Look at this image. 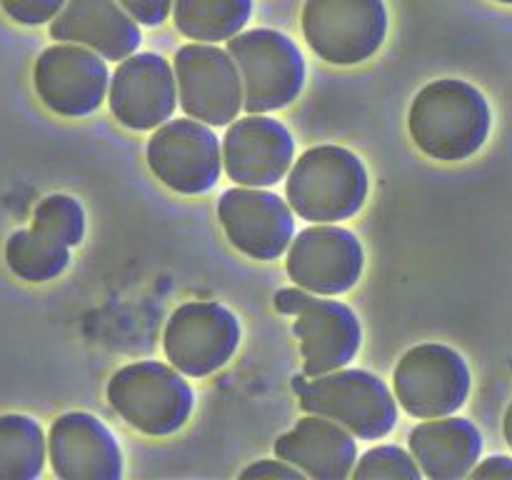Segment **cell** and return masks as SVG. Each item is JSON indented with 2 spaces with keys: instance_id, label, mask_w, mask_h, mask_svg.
<instances>
[{
  "instance_id": "6da1fadb",
  "label": "cell",
  "mask_w": 512,
  "mask_h": 480,
  "mask_svg": "<svg viewBox=\"0 0 512 480\" xmlns=\"http://www.w3.org/2000/svg\"><path fill=\"white\" fill-rule=\"evenodd\" d=\"M493 125L490 105L475 85L458 78L428 83L408 113V130L418 150L443 163L468 160L485 145Z\"/></svg>"
},
{
  "instance_id": "7a4b0ae2",
  "label": "cell",
  "mask_w": 512,
  "mask_h": 480,
  "mask_svg": "<svg viewBox=\"0 0 512 480\" xmlns=\"http://www.w3.org/2000/svg\"><path fill=\"white\" fill-rule=\"evenodd\" d=\"M365 163L343 145H315L290 168L285 195L298 218L310 223L348 220L368 200Z\"/></svg>"
},
{
  "instance_id": "3957f363",
  "label": "cell",
  "mask_w": 512,
  "mask_h": 480,
  "mask_svg": "<svg viewBox=\"0 0 512 480\" xmlns=\"http://www.w3.org/2000/svg\"><path fill=\"white\" fill-rule=\"evenodd\" d=\"M293 388L305 413L323 415L355 438H385L398 423V398L370 370L345 365L333 373L295 378Z\"/></svg>"
},
{
  "instance_id": "277c9868",
  "label": "cell",
  "mask_w": 512,
  "mask_h": 480,
  "mask_svg": "<svg viewBox=\"0 0 512 480\" xmlns=\"http://www.w3.org/2000/svg\"><path fill=\"white\" fill-rule=\"evenodd\" d=\"M108 403L130 428L160 438L188 425L195 408V390L173 365L140 360L110 378Z\"/></svg>"
},
{
  "instance_id": "5b68a950",
  "label": "cell",
  "mask_w": 512,
  "mask_h": 480,
  "mask_svg": "<svg viewBox=\"0 0 512 480\" xmlns=\"http://www.w3.org/2000/svg\"><path fill=\"white\" fill-rule=\"evenodd\" d=\"M228 53L243 80V110L273 113L288 108L305 88V58L280 30L255 28L233 35Z\"/></svg>"
},
{
  "instance_id": "8992f818",
  "label": "cell",
  "mask_w": 512,
  "mask_h": 480,
  "mask_svg": "<svg viewBox=\"0 0 512 480\" xmlns=\"http://www.w3.org/2000/svg\"><path fill=\"white\" fill-rule=\"evenodd\" d=\"M275 310L295 315L293 333L300 343L305 375H323L345 368L363 345V328L353 308L305 288H283L275 293Z\"/></svg>"
},
{
  "instance_id": "52a82bcc",
  "label": "cell",
  "mask_w": 512,
  "mask_h": 480,
  "mask_svg": "<svg viewBox=\"0 0 512 480\" xmlns=\"http://www.w3.org/2000/svg\"><path fill=\"white\" fill-rule=\"evenodd\" d=\"M303 35L325 63L360 65L383 48L388 8L385 0H305Z\"/></svg>"
},
{
  "instance_id": "ba28073f",
  "label": "cell",
  "mask_w": 512,
  "mask_h": 480,
  "mask_svg": "<svg viewBox=\"0 0 512 480\" xmlns=\"http://www.w3.org/2000/svg\"><path fill=\"white\" fill-rule=\"evenodd\" d=\"M398 405L420 420L458 413L470 395V368L443 343H420L398 360L393 373Z\"/></svg>"
},
{
  "instance_id": "9c48e42d",
  "label": "cell",
  "mask_w": 512,
  "mask_h": 480,
  "mask_svg": "<svg viewBox=\"0 0 512 480\" xmlns=\"http://www.w3.org/2000/svg\"><path fill=\"white\" fill-rule=\"evenodd\" d=\"M145 158L155 178L180 195L208 193L225 170L223 140L213 133V125L190 115L155 128Z\"/></svg>"
},
{
  "instance_id": "30bf717a",
  "label": "cell",
  "mask_w": 512,
  "mask_h": 480,
  "mask_svg": "<svg viewBox=\"0 0 512 480\" xmlns=\"http://www.w3.org/2000/svg\"><path fill=\"white\" fill-rule=\"evenodd\" d=\"M240 345V320L213 300H190L173 315L163 333L165 358L188 378H205L230 363Z\"/></svg>"
},
{
  "instance_id": "8fae6325",
  "label": "cell",
  "mask_w": 512,
  "mask_h": 480,
  "mask_svg": "<svg viewBox=\"0 0 512 480\" xmlns=\"http://www.w3.org/2000/svg\"><path fill=\"white\" fill-rule=\"evenodd\" d=\"M178 103L190 118L223 128L243 110V80L228 50L213 43H190L173 60Z\"/></svg>"
},
{
  "instance_id": "7c38bea8",
  "label": "cell",
  "mask_w": 512,
  "mask_h": 480,
  "mask_svg": "<svg viewBox=\"0 0 512 480\" xmlns=\"http://www.w3.org/2000/svg\"><path fill=\"white\" fill-rule=\"evenodd\" d=\"M33 88L50 113L63 118H83L95 113L108 95V63L103 55L85 45H50L35 60Z\"/></svg>"
},
{
  "instance_id": "4fadbf2b",
  "label": "cell",
  "mask_w": 512,
  "mask_h": 480,
  "mask_svg": "<svg viewBox=\"0 0 512 480\" xmlns=\"http://www.w3.org/2000/svg\"><path fill=\"white\" fill-rule=\"evenodd\" d=\"M363 268L365 250L358 235L330 223H315L300 230L285 260V270L295 285L325 298L355 288Z\"/></svg>"
},
{
  "instance_id": "5bb4252c",
  "label": "cell",
  "mask_w": 512,
  "mask_h": 480,
  "mask_svg": "<svg viewBox=\"0 0 512 480\" xmlns=\"http://www.w3.org/2000/svg\"><path fill=\"white\" fill-rule=\"evenodd\" d=\"M295 210L265 188L238 185L220 195L218 220L235 250L253 260H275L295 238Z\"/></svg>"
},
{
  "instance_id": "9a60e30c",
  "label": "cell",
  "mask_w": 512,
  "mask_h": 480,
  "mask_svg": "<svg viewBox=\"0 0 512 480\" xmlns=\"http://www.w3.org/2000/svg\"><path fill=\"white\" fill-rule=\"evenodd\" d=\"M108 103L123 128L135 133L160 128L178 105L173 65L158 53L128 55L110 78Z\"/></svg>"
},
{
  "instance_id": "2e32d148",
  "label": "cell",
  "mask_w": 512,
  "mask_h": 480,
  "mask_svg": "<svg viewBox=\"0 0 512 480\" xmlns=\"http://www.w3.org/2000/svg\"><path fill=\"white\" fill-rule=\"evenodd\" d=\"M295 140L280 120L248 113L233 120L223 138V168L230 180L250 188H270L290 173Z\"/></svg>"
},
{
  "instance_id": "e0dca14e",
  "label": "cell",
  "mask_w": 512,
  "mask_h": 480,
  "mask_svg": "<svg viewBox=\"0 0 512 480\" xmlns=\"http://www.w3.org/2000/svg\"><path fill=\"white\" fill-rule=\"evenodd\" d=\"M48 460L60 480H118L123 453L105 423L90 413H63L48 433Z\"/></svg>"
},
{
  "instance_id": "ac0fdd59",
  "label": "cell",
  "mask_w": 512,
  "mask_h": 480,
  "mask_svg": "<svg viewBox=\"0 0 512 480\" xmlns=\"http://www.w3.org/2000/svg\"><path fill=\"white\" fill-rule=\"evenodd\" d=\"M50 35L78 43L105 60H125L140 45V23L118 0H68L50 20Z\"/></svg>"
},
{
  "instance_id": "d6986e66",
  "label": "cell",
  "mask_w": 512,
  "mask_h": 480,
  "mask_svg": "<svg viewBox=\"0 0 512 480\" xmlns=\"http://www.w3.org/2000/svg\"><path fill=\"white\" fill-rule=\"evenodd\" d=\"M275 455L303 470L305 478L343 480L353 475L358 445L343 425L310 413L275 440Z\"/></svg>"
},
{
  "instance_id": "ffe728a7",
  "label": "cell",
  "mask_w": 512,
  "mask_h": 480,
  "mask_svg": "<svg viewBox=\"0 0 512 480\" xmlns=\"http://www.w3.org/2000/svg\"><path fill=\"white\" fill-rule=\"evenodd\" d=\"M410 453L430 480L468 478L483 453V435L470 420L443 415L415 425L408 435Z\"/></svg>"
},
{
  "instance_id": "44dd1931",
  "label": "cell",
  "mask_w": 512,
  "mask_h": 480,
  "mask_svg": "<svg viewBox=\"0 0 512 480\" xmlns=\"http://www.w3.org/2000/svg\"><path fill=\"white\" fill-rule=\"evenodd\" d=\"M253 0H175V28L198 43H218L243 33Z\"/></svg>"
},
{
  "instance_id": "7402d4cb",
  "label": "cell",
  "mask_w": 512,
  "mask_h": 480,
  "mask_svg": "<svg viewBox=\"0 0 512 480\" xmlns=\"http://www.w3.org/2000/svg\"><path fill=\"white\" fill-rule=\"evenodd\" d=\"M48 440L35 418L0 415V480H33L43 473Z\"/></svg>"
},
{
  "instance_id": "603a6c76",
  "label": "cell",
  "mask_w": 512,
  "mask_h": 480,
  "mask_svg": "<svg viewBox=\"0 0 512 480\" xmlns=\"http://www.w3.org/2000/svg\"><path fill=\"white\" fill-rule=\"evenodd\" d=\"M5 263L10 273L28 283H48L70 263V248L30 228L15 230L5 243Z\"/></svg>"
},
{
  "instance_id": "cb8c5ba5",
  "label": "cell",
  "mask_w": 512,
  "mask_h": 480,
  "mask_svg": "<svg viewBox=\"0 0 512 480\" xmlns=\"http://www.w3.org/2000/svg\"><path fill=\"white\" fill-rule=\"evenodd\" d=\"M33 228L68 248L83 243L85 213L73 195L55 193L40 200L33 210Z\"/></svg>"
},
{
  "instance_id": "d4e9b609",
  "label": "cell",
  "mask_w": 512,
  "mask_h": 480,
  "mask_svg": "<svg viewBox=\"0 0 512 480\" xmlns=\"http://www.w3.org/2000/svg\"><path fill=\"white\" fill-rule=\"evenodd\" d=\"M358 480H420L423 470L415 463L413 453L398 445H378L360 455L353 468Z\"/></svg>"
},
{
  "instance_id": "484cf974",
  "label": "cell",
  "mask_w": 512,
  "mask_h": 480,
  "mask_svg": "<svg viewBox=\"0 0 512 480\" xmlns=\"http://www.w3.org/2000/svg\"><path fill=\"white\" fill-rule=\"evenodd\" d=\"M68 0H0V8L18 25H45L63 10Z\"/></svg>"
},
{
  "instance_id": "4316f807",
  "label": "cell",
  "mask_w": 512,
  "mask_h": 480,
  "mask_svg": "<svg viewBox=\"0 0 512 480\" xmlns=\"http://www.w3.org/2000/svg\"><path fill=\"white\" fill-rule=\"evenodd\" d=\"M140 25H163L173 13L175 0H118Z\"/></svg>"
},
{
  "instance_id": "83f0119b",
  "label": "cell",
  "mask_w": 512,
  "mask_h": 480,
  "mask_svg": "<svg viewBox=\"0 0 512 480\" xmlns=\"http://www.w3.org/2000/svg\"><path fill=\"white\" fill-rule=\"evenodd\" d=\"M243 478H288V480H303L305 473L300 468H295V465H290L288 460L278 458H263L258 460V463L248 465V468L243 470Z\"/></svg>"
},
{
  "instance_id": "f1b7e54d",
  "label": "cell",
  "mask_w": 512,
  "mask_h": 480,
  "mask_svg": "<svg viewBox=\"0 0 512 480\" xmlns=\"http://www.w3.org/2000/svg\"><path fill=\"white\" fill-rule=\"evenodd\" d=\"M470 478H490V480H512V458L508 455H493L478 463L470 473Z\"/></svg>"
},
{
  "instance_id": "f546056e",
  "label": "cell",
  "mask_w": 512,
  "mask_h": 480,
  "mask_svg": "<svg viewBox=\"0 0 512 480\" xmlns=\"http://www.w3.org/2000/svg\"><path fill=\"white\" fill-rule=\"evenodd\" d=\"M503 433H505V440H508V445L512 448V403H510L508 413H505V420H503Z\"/></svg>"
},
{
  "instance_id": "4dcf8cb0",
  "label": "cell",
  "mask_w": 512,
  "mask_h": 480,
  "mask_svg": "<svg viewBox=\"0 0 512 480\" xmlns=\"http://www.w3.org/2000/svg\"><path fill=\"white\" fill-rule=\"evenodd\" d=\"M495 3H503V5H512V0H495Z\"/></svg>"
}]
</instances>
